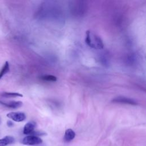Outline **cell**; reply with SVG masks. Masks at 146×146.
<instances>
[{
	"mask_svg": "<svg viewBox=\"0 0 146 146\" xmlns=\"http://www.w3.org/2000/svg\"><path fill=\"white\" fill-rule=\"evenodd\" d=\"M85 42L89 47L94 49L100 50L104 47V43L101 38L90 30L86 32Z\"/></svg>",
	"mask_w": 146,
	"mask_h": 146,
	"instance_id": "6da1fadb",
	"label": "cell"
},
{
	"mask_svg": "<svg viewBox=\"0 0 146 146\" xmlns=\"http://www.w3.org/2000/svg\"><path fill=\"white\" fill-rule=\"evenodd\" d=\"M22 143L25 145H38L42 143V140L38 136L34 135H29L25 137L22 141Z\"/></svg>",
	"mask_w": 146,
	"mask_h": 146,
	"instance_id": "7a4b0ae2",
	"label": "cell"
},
{
	"mask_svg": "<svg viewBox=\"0 0 146 146\" xmlns=\"http://www.w3.org/2000/svg\"><path fill=\"white\" fill-rule=\"evenodd\" d=\"M7 117L17 122L22 121L26 117L25 113L22 112H11L7 114Z\"/></svg>",
	"mask_w": 146,
	"mask_h": 146,
	"instance_id": "3957f363",
	"label": "cell"
},
{
	"mask_svg": "<svg viewBox=\"0 0 146 146\" xmlns=\"http://www.w3.org/2000/svg\"><path fill=\"white\" fill-rule=\"evenodd\" d=\"M112 102L113 103L126 104H129L131 106H136L137 104V103L136 100L128 98L127 97H124V96L116 97L112 99Z\"/></svg>",
	"mask_w": 146,
	"mask_h": 146,
	"instance_id": "277c9868",
	"label": "cell"
},
{
	"mask_svg": "<svg viewBox=\"0 0 146 146\" xmlns=\"http://www.w3.org/2000/svg\"><path fill=\"white\" fill-rule=\"evenodd\" d=\"M0 104L7 108L16 109L21 107L23 105V103L21 101H10V102H4L0 100Z\"/></svg>",
	"mask_w": 146,
	"mask_h": 146,
	"instance_id": "5b68a950",
	"label": "cell"
},
{
	"mask_svg": "<svg viewBox=\"0 0 146 146\" xmlns=\"http://www.w3.org/2000/svg\"><path fill=\"white\" fill-rule=\"evenodd\" d=\"M36 127V123L34 121H30L28 123H27L23 128V132L25 135H29L31 134Z\"/></svg>",
	"mask_w": 146,
	"mask_h": 146,
	"instance_id": "8992f818",
	"label": "cell"
},
{
	"mask_svg": "<svg viewBox=\"0 0 146 146\" xmlns=\"http://www.w3.org/2000/svg\"><path fill=\"white\" fill-rule=\"evenodd\" d=\"M75 137V133L72 129H67L65 131L64 140L66 142H69L72 140Z\"/></svg>",
	"mask_w": 146,
	"mask_h": 146,
	"instance_id": "52a82bcc",
	"label": "cell"
},
{
	"mask_svg": "<svg viewBox=\"0 0 146 146\" xmlns=\"http://www.w3.org/2000/svg\"><path fill=\"white\" fill-rule=\"evenodd\" d=\"M14 142V138L10 136H5L3 139H0V146H6Z\"/></svg>",
	"mask_w": 146,
	"mask_h": 146,
	"instance_id": "ba28073f",
	"label": "cell"
},
{
	"mask_svg": "<svg viewBox=\"0 0 146 146\" xmlns=\"http://www.w3.org/2000/svg\"><path fill=\"white\" fill-rule=\"evenodd\" d=\"M1 96L4 98H16V97H23V95L18 92H2L1 94Z\"/></svg>",
	"mask_w": 146,
	"mask_h": 146,
	"instance_id": "9c48e42d",
	"label": "cell"
},
{
	"mask_svg": "<svg viewBox=\"0 0 146 146\" xmlns=\"http://www.w3.org/2000/svg\"><path fill=\"white\" fill-rule=\"evenodd\" d=\"M9 69H10V67H9V62L7 61L5 62V63L4 64L3 67L2 68V69L0 71V79L6 74H7L9 71Z\"/></svg>",
	"mask_w": 146,
	"mask_h": 146,
	"instance_id": "30bf717a",
	"label": "cell"
},
{
	"mask_svg": "<svg viewBox=\"0 0 146 146\" xmlns=\"http://www.w3.org/2000/svg\"><path fill=\"white\" fill-rule=\"evenodd\" d=\"M41 78L43 80L48 81V82H56L57 80L56 77L52 75H46L42 76Z\"/></svg>",
	"mask_w": 146,
	"mask_h": 146,
	"instance_id": "8fae6325",
	"label": "cell"
},
{
	"mask_svg": "<svg viewBox=\"0 0 146 146\" xmlns=\"http://www.w3.org/2000/svg\"><path fill=\"white\" fill-rule=\"evenodd\" d=\"M7 125H8V127H12L13 125V123L11 121H7Z\"/></svg>",
	"mask_w": 146,
	"mask_h": 146,
	"instance_id": "7c38bea8",
	"label": "cell"
}]
</instances>
